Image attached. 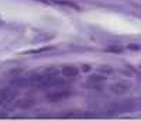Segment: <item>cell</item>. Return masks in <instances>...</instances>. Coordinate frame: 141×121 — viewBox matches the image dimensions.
<instances>
[{
    "mask_svg": "<svg viewBox=\"0 0 141 121\" xmlns=\"http://www.w3.org/2000/svg\"><path fill=\"white\" fill-rule=\"evenodd\" d=\"M69 92H55V93H49L48 94V100L49 101H61L66 97H69Z\"/></svg>",
    "mask_w": 141,
    "mask_h": 121,
    "instance_id": "cell-2",
    "label": "cell"
},
{
    "mask_svg": "<svg viewBox=\"0 0 141 121\" xmlns=\"http://www.w3.org/2000/svg\"><path fill=\"white\" fill-rule=\"evenodd\" d=\"M129 90H130V86L124 85V83H114L110 86V92H113L114 94H124Z\"/></svg>",
    "mask_w": 141,
    "mask_h": 121,
    "instance_id": "cell-1",
    "label": "cell"
},
{
    "mask_svg": "<svg viewBox=\"0 0 141 121\" xmlns=\"http://www.w3.org/2000/svg\"><path fill=\"white\" fill-rule=\"evenodd\" d=\"M78 73H79V70L75 66H65L62 69V75L65 78H75V76H78Z\"/></svg>",
    "mask_w": 141,
    "mask_h": 121,
    "instance_id": "cell-3",
    "label": "cell"
},
{
    "mask_svg": "<svg viewBox=\"0 0 141 121\" xmlns=\"http://www.w3.org/2000/svg\"><path fill=\"white\" fill-rule=\"evenodd\" d=\"M129 48H130L131 51H138V49H140V47H138V45H134V44H130Z\"/></svg>",
    "mask_w": 141,
    "mask_h": 121,
    "instance_id": "cell-5",
    "label": "cell"
},
{
    "mask_svg": "<svg viewBox=\"0 0 141 121\" xmlns=\"http://www.w3.org/2000/svg\"><path fill=\"white\" fill-rule=\"evenodd\" d=\"M82 69H83L85 72H88V70H90V66H89V65H83V66H82Z\"/></svg>",
    "mask_w": 141,
    "mask_h": 121,
    "instance_id": "cell-6",
    "label": "cell"
},
{
    "mask_svg": "<svg viewBox=\"0 0 141 121\" xmlns=\"http://www.w3.org/2000/svg\"><path fill=\"white\" fill-rule=\"evenodd\" d=\"M106 51H109V52H117V54H120V52L123 51V48H120V47H109Z\"/></svg>",
    "mask_w": 141,
    "mask_h": 121,
    "instance_id": "cell-4",
    "label": "cell"
}]
</instances>
